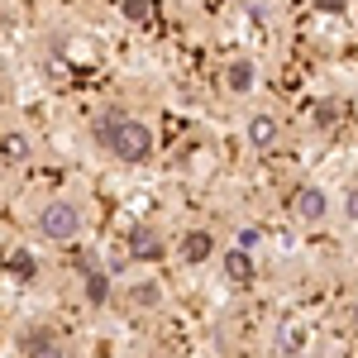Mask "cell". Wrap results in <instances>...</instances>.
<instances>
[{"mask_svg":"<svg viewBox=\"0 0 358 358\" xmlns=\"http://www.w3.org/2000/svg\"><path fill=\"white\" fill-rule=\"evenodd\" d=\"M96 138L110 148L120 163H148V153H153L148 124L129 120L124 110H101V120H96Z\"/></svg>","mask_w":358,"mask_h":358,"instance_id":"obj_1","label":"cell"},{"mask_svg":"<svg viewBox=\"0 0 358 358\" xmlns=\"http://www.w3.org/2000/svg\"><path fill=\"white\" fill-rule=\"evenodd\" d=\"M38 234L53 239V244H72V239L82 234V210H77L72 201H48V206L38 210Z\"/></svg>","mask_w":358,"mask_h":358,"instance_id":"obj_2","label":"cell"},{"mask_svg":"<svg viewBox=\"0 0 358 358\" xmlns=\"http://www.w3.org/2000/svg\"><path fill=\"white\" fill-rule=\"evenodd\" d=\"M296 215H301L306 224H320L330 215V196L320 192V187H301V192H296Z\"/></svg>","mask_w":358,"mask_h":358,"instance_id":"obj_3","label":"cell"},{"mask_svg":"<svg viewBox=\"0 0 358 358\" xmlns=\"http://www.w3.org/2000/svg\"><path fill=\"white\" fill-rule=\"evenodd\" d=\"M129 258L134 263H158L163 258V234L158 229H134L129 234Z\"/></svg>","mask_w":358,"mask_h":358,"instance_id":"obj_4","label":"cell"},{"mask_svg":"<svg viewBox=\"0 0 358 358\" xmlns=\"http://www.w3.org/2000/svg\"><path fill=\"white\" fill-rule=\"evenodd\" d=\"M224 277H229V282H234V287H248V282H253V277H258V268H253V258H248V248H229V253H224Z\"/></svg>","mask_w":358,"mask_h":358,"instance_id":"obj_5","label":"cell"},{"mask_svg":"<svg viewBox=\"0 0 358 358\" xmlns=\"http://www.w3.org/2000/svg\"><path fill=\"white\" fill-rule=\"evenodd\" d=\"M20 354H57V339L48 325H29V330H20Z\"/></svg>","mask_w":358,"mask_h":358,"instance_id":"obj_6","label":"cell"},{"mask_svg":"<svg viewBox=\"0 0 358 358\" xmlns=\"http://www.w3.org/2000/svg\"><path fill=\"white\" fill-rule=\"evenodd\" d=\"M277 134H282V124H277L273 115H253V120H248V143H253V148H263V153L277 148Z\"/></svg>","mask_w":358,"mask_h":358,"instance_id":"obj_7","label":"cell"},{"mask_svg":"<svg viewBox=\"0 0 358 358\" xmlns=\"http://www.w3.org/2000/svg\"><path fill=\"white\" fill-rule=\"evenodd\" d=\"M253 82H258V67H253L248 57H239V62H229V67H224V86H229L234 96L253 91Z\"/></svg>","mask_w":358,"mask_h":358,"instance_id":"obj_8","label":"cell"},{"mask_svg":"<svg viewBox=\"0 0 358 358\" xmlns=\"http://www.w3.org/2000/svg\"><path fill=\"white\" fill-rule=\"evenodd\" d=\"M210 253H215V234H210V229H192V234L182 239V258H187V263H206Z\"/></svg>","mask_w":358,"mask_h":358,"instance_id":"obj_9","label":"cell"},{"mask_svg":"<svg viewBox=\"0 0 358 358\" xmlns=\"http://www.w3.org/2000/svg\"><path fill=\"white\" fill-rule=\"evenodd\" d=\"M5 273L20 277V282H34V277H38V258H34L29 248H10V253H5Z\"/></svg>","mask_w":358,"mask_h":358,"instance_id":"obj_10","label":"cell"},{"mask_svg":"<svg viewBox=\"0 0 358 358\" xmlns=\"http://www.w3.org/2000/svg\"><path fill=\"white\" fill-rule=\"evenodd\" d=\"M310 124H315V129H334V124H339V101L320 96V101L310 106Z\"/></svg>","mask_w":358,"mask_h":358,"instance_id":"obj_11","label":"cell"},{"mask_svg":"<svg viewBox=\"0 0 358 358\" xmlns=\"http://www.w3.org/2000/svg\"><path fill=\"white\" fill-rule=\"evenodd\" d=\"M86 301H91V306H106V301H110V277L101 273V268H91V273H86Z\"/></svg>","mask_w":358,"mask_h":358,"instance_id":"obj_12","label":"cell"},{"mask_svg":"<svg viewBox=\"0 0 358 358\" xmlns=\"http://www.w3.org/2000/svg\"><path fill=\"white\" fill-rule=\"evenodd\" d=\"M0 153H5V163H29V138L24 134H5L0 138Z\"/></svg>","mask_w":358,"mask_h":358,"instance_id":"obj_13","label":"cell"},{"mask_svg":"<svg viewBox=\"0 0 358 358\" xmlns=\"http://www.w3.org/2000/svg\"><path fill=\"white\" fill-rule=\"evenodd\" d=\"M129 301H138V306H158V301H163V287H158V282H138V287H129Z\"/></svg>","mask_w":358,"mask_h":358,"instance_id":"obj_14","label":"cell"},{"mask_svg":"<svg viewBox=\"0 0 358 358\" xmlns=\"http://www.w3.org/2000/svg\"><path fill=\"white\" fill-rule=\"evenodd\" d=\"M67 57L91 67V62H96V48H91V38H72V43H67Z\"/></svg>","mask_w":358,"mask_h":358,"instance_id":"obj_15","label":"cell"},{"mask_svg":"<svg viewBox=\"0 0 358 358\" xmlns=\"http://www.w3.org/2000/svg\"><path fill=\"white\" fill-rule=\"evenodd\" d=\"M148 15H153L148 0H124V20H129V24H148Z\"/></svg>","mask_w":358,"mask_h":358,"instance_id":"obj_16","label":"cell"},{"mask_svg":"<svg viewBox=\"0 0 358 358\" xmlns=\"http://www.w3.org/2000/svg\"><path fill=\"white\" fill-rule=\"evenodd\" d=\"M234 244H239V248H248V253H253V248L263 244V229H253V224H244V229H239V239H234Z\"/></svg>","mask_w":358,"mask_h":358,"instance_id":"obj_17","label":"cell"},{"mask_svg":"<svg viewBox=\"0 0 358 358\" xmlns=\"http://www.w3.org/2000/svg\"><path fill=\"white\" fill-rule=\"evenodd\" d=\"M301 339H306V334L296 330V325H287V330H282V349H287V354H296V349H301Z\"/></svg>","mask_w":358,"mask_h":358,"instance_id":"obj_18","label":"cell"},{"mask_svg":"<svg viewBox=\"0 0 358 358\" xmlns=\"http://www.w3.org/2000/svg\"><path fill=\"white\" fill-rule=\"evenodd\" d=\"M315 10H320V15H344L349 0H315Z\"/></svg>","mask_w":358,"mask_h":358,"instance_id":"obj_19","label":"cell"},{"mask_svg":"<svg viewBox=\"0 0 358 358\" xmlns=\"http://www.w3.org/2000/svg\"><path fill=\"white\" fill-rule=\"evenodd\" d=\"M344 215H349V220L358 224V187H354V192H349V196H344Z\"/></svg>","mask_w":358,"mask_h":358,"instance_id":"obj_20","label":"cell"},{"mask_svg":"<svg viewBox=\"0 0 358 358\" xmlns=\"http://www.w3.org/2000/svg\"><path fill=\"white\" fill-rule=\"evenodd\" d=\"M349 320H354V330H358V301H354V306H349Z\"/></svg>","mask_w":358,"mask_h":358,"instance_id":"obj_21","label":"cell"}]
</instances>
